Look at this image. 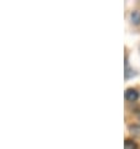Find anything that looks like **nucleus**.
<instances>
[{
    "label": "nucleus",
    "instance_id": "2",
    "mask_svg": "<svg viewBox=\"0 0 140 149\" xmlns=\"http://www.w3.org/2000/svg\"><path fill=\"white\" fill-rule=\"evenodd\" d=\"M130 18H131V22H133L134 24H140V11H133L130 15Z\"/></svg>",
    "mask_w": 140,
    "mask_h": 149
},
{
    "label": "nucleus",
    "instance_id": "3",
    "mask_svg": "<svg viewBox=\"0 0 140 149\" xmlns=\"http://www.w3.org/2000/svg\"><path fill=\"white\" fill-rule=\"evenodd\" d=\"M124 149H138V146L135 142H133V140L126 139L125 143H124Z\"/></svg>",
    "mask_w": 140,
    "mask_h": 149
},
{
    "label": "nucleus",
    "instance_id": "1",
    "mask_svg": "<svg viewBox=\"0 0 140 149\" xmlns=\"http://www.w3.org/2000/svg\"><path fill=\"white\" fill-rule=\"evenodd\" d=\"M139 98V94H138V92L135 89H133V88H129L125 92V99L126 100H129V102H135L137 99Z\"/></svg>",
    "mask_w": 140,
    "mask_h": 149
}]
</instances>
